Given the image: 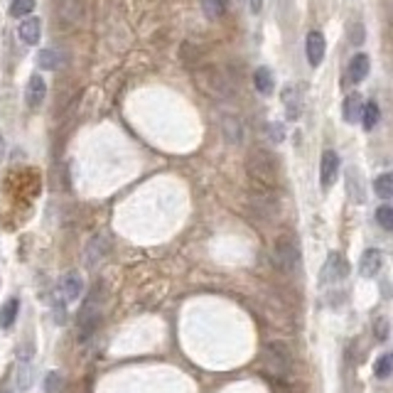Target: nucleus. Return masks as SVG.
<instances>
[{
    "label": "nucleus",
    "instance_id": "obj_1",
    "mask_svg": "<svg viewBox=\"0 0 393 393\" xmlns=\"http://www.w3.org/2000/svg\"><path fill=\"white\" fill-rule=\"evenodd\" d=\"M246 172L256 192H273L278 187V163L263 147H253L246 155Z\"/></svg>",
    "mask_w": 393,
    "mask_h": 393
},
{
    "label": "nucleus",
    "instance_id": "obj_2",
    "mask_svg": "<svg viewBox=\"0 0 393 393\" xmlns=\"http://www.w3.org/2000/svg\"><path fill=\"white\" fill-rule=\"evenodd\" d=\"M101 305H104V285H96L94 295L84 302V307L79 310L77 317V332H79V342H88L96 335V329L101 324Z\"/></svg>",
    "mask_w": 393,
    "mask_h": 393
},
{
    "label": "nucleus",
    "instance_id": "obj_3",
    "mask_svg": "<svg viewBox=\"0 0 393 393\" xmlns=\"http://www.w3.org/2000/svg\"><path fill=\"white\" fill-rule=\"evenodd\" d=\"M273 261H276L278 270L288 273V276L298 270L300 248H298V241H295L290 234H283L276 239V243H273Z\"/></svg>",
    "mask_w": 393,
    "mask_h": 393
},
{
    "label": "nucleus",
    "instance_id": "obj_4",
    "mask_svg": "<svg viewBox=\"0 0 393 393\" xmlns=\"http://www.w3.org/2000/svg\"><path fill=\"white\" fill-rule=\"evenodd\" d=\"M346 273H349V263L344 261V256H342V253H329L322 265V273H320V285H322V288L337 285V283L344 281Z\"/></svg>",
    "mask_w": 393,
    "mask_h": 393
},
{
    "label": "nucleus",
    "instance_id": "obj_5",
    "mask_svg": "<svg viewBox=\"0 0 393 393\" xmlns=\"http://www.w3.org/2000/svg\"><path fill=\"white\" fill-rule=\"evenodd\" d=\"M57 18L64 29L77 27L84 18V3L82 0H57Z\"/></svg>",
    "mask_w": 393,
    "mask_h": 393
},
{
    "label": "nucleus",
    "instance_id": "obj_6",
    "mask_svg": "<svg viewBox=\"0 0 393 393\" xmlns=\"http://www.w3.org/2000/svg\"><path fill=\"white\" fill-rule=\"evenodd\" d=\"M337 175H340V155L335 150H324L322 163H320V184H322V189L332 187Z\"/></svg>",
    "mask_w": 393,
    "mask_h": 393
},
{
    "label": "nucleus",
    "instance_id": "obj_7",
    "mask_svg": "<svg viewBox=\"0 0 393 393\" xmlns=\"http://www.w3.org/2000/svg\"><path fill=\"white\" fill-rule=\"evenodd\" d=\"M324 52H327V42H324V35L320 29H312L305 40V54L310 67H320L324 59Z\"/></svg>",
    "mask_w": 393,
    "mask_h": 393
},
{
    "label": "nucleus",
    "instance_id": "obj_8",
    "mask_svg": "<svg viewBox=\"0 0 393 393\" xmlns=\"http://www.w3.org/2000/svg\"><path fill=\"white\" fill-rule=\"evenodd\" d=\"M59 295L64 298V302H77L84 293V281L79 273H67L62 281H59Z\"/></svg>",
    "mask_w": 393,
    "mask_h": 393
},
{
    "label": "nucleus",
    "instance_id": "obj_9",
    "mask_svg": "<svg viewBox=\"0 0 393 393\" xmlns=\"http://www.w3.org/2000/svg\"><path fill=\"white\" fill-rule=\"evenodd\" d=\"M106 253H108V241L104 236H94V239L86 243V253H84V261H86L88 268H96L101 261L106 259Z\"/></svg>",
    "mask_w": 393,
    "mask_h": 393
},
{
    "label": "nucleus",
    "instance_id": "obj_10",
    "mask_svg": "<svg viewBox=\"0 0 393 393\" xmlns=\"http://www.w3.org/2000/svg\"><path fill=\"white\" fill-rule=\"evenodd\" d=\"M45 96H47V84L40 74H32L27 82V91H25V101H27L29 108H37V106H42Z\"/></svg>",
    "mask_w": 393,
    "mask_h": 393
},
{
    "label": "nucleus",
    "instance_id": "obj_11",
    "mask_svg": "<svg viewBox=\"0 0 393 393\" xmlns=\"http://www.w3.org/2000/svg\"><path fill=\"white\" fill-rule=\"evenodd\" d=\"M381 265H383L381 251H379V248H369V251H364L361 261H359V273L364 278H374V276H379Z\"/></svg>",
    "mask_w": 393,
    "mask_h": 393
},
{
    "label": "nucleus",
    "instance_id": "obj_12",
    "mask_svg": "<svg viewBox=\"0 0 393 393\" xmlns=\"http://www.w3.org/2000/svg\"><path fill=\"white\" fill-rule=\"evenodd\" d=\"M268 357L273 359V364H276V369L281 371H290V366H293V357H290V349L285 344H281V342H270L268 346Z\"/></svg>",
    "mask_w": 393,
    "mask_h": 393
},
{
    "label": "nucleus",
    "instance_id": "obj_13",
    "mask_svg": "<svg viewBox=\"0 0 393 393\" xmlns=\"http://www.w3.org/2000/svg\"><path fill=\"white\" fill-rule=\"evenodd\" d=\"M342 116H344L346 123H357L359 118H361V111H364V101H361V96L354 91V94H349L344 99V106H342Z\"/></svg>",
    "mask_w": 393,
    "mask_h": 393
},
{
    "label": "nucleus",
    "instance_id": "obj_14",
    "mask_svg": "<svg viewBox=\"0 0 393 393\" xmlns=\"http://www.w3.org/2000/svg\"><path fill=\"white\" fill-rule=\"evenodd\" d=\"M18 35H20V40H23L25 45H37V42H40V37H42L40 18H27V20H25V23L20 25Z\"/></svg>",
    "mask_w": 393,
    "mask_h": 393
},
{
    "label": "nucleus",
    "instance_id": "obj_15",
    "mask_svg": "<svg viewBox=\"0 0 393 393\" xmlns=\"http://www.w3.org/2000/svg\"><path fill=\"white\" fill-rule=\"evenodd\" d=\"M369 57L366 54H354L352 62H349V82L352 84H359V82H364L366 74H369Z\"/></svg>",
    "mask_w": 393,
    "mask_h": 393
},
{
    "label": "nucleus",
    "instance_id": "obj_16",
    "mask_svg": "<svg viewBox=\"0 0 393 393\" xmlns=\"http://www.w3.org/2000/svg\"><path fill=\"white\" fill-rule=\"evenodd\" d=\"M15 381H18V391H27L32 386V364L27 354H20L18 366H15Z\"/></svg>",
    "mask_w": 393,
    "mask_h": 393
},
{
    "label": "nucleus",
    "instance_id": "obj_17",
    "mask_svg": "<svg viewBox=\"0 0 393 393\" xmlns=\"http://www.w3.org/2000/svg\"><path fill=\"white\" fill-rule=\"evenodd\" d=\"M283 104H285V108H288V118H290V121L300 118V111H302V101H300L298 88L285 86V91H283Z\"/></svg>",
    "mask_w": 393,
    "mask_h": 393
},
{
    "label": "nucleus",
    "instance_id": "obj_18",
    "mask_svg": "<svg viewBox=\"0 0 393 393\" xmlns=\"http://www.w3.org/2000/svg\"><path fill=\"white\" fill-rule=\"evenodd\" d=\"M18 310H20V300L10 298L5 305L0 307V329H10L18 320Z\"/></svg>",
    "mask_w": 393,
    "mask_h": 393
},
{
    "label": "nucleus",
    "instance_id": "obj_19",
    "mask_svg": "<svg viewBox=\"0 0 393 393\" xmlns=\"http://www.w3.org/2000/svg\"><path fill=\"white\" fill-rule=\"evenodd\" d=\"M253 84H256V91H261L263 96H268L273 91L276 82H273V74H270L268 67H259V69L253 71Z\"/></svg>",
    "mask_w": 393,
    "mask_h": 393
},
{
    "label": "nucleus",
    "instance_id": "obj_20",
    "mask_svg": "<svg viewBox=\"0 0 393 393\" xmlns=\"http://www.w3.org/2000/svg\"><path fill=\"white\" fill-rule=\"evenodd\" d=\"M222 128H224V135H226V141L231 143V145H239L241 138H243V130H241V121L234 116H226L222 121Z\"/></svg>",
    "mask_w": 393,
    "mask_h": 393
},
{
    "label": "nucleus",
    "instance_id": "obj_21",
    "mask_svg": "<svg viewBox=\"0 0 393 393\" xmlns=\"http://www.w3.org/2000/svg\"><path fill=\"white\" fill-rule=\"evenodd\" d=\"M374 192L383 200H393V172H383V175L376 177Z\"/></svg>",
    "mask_w": 393,
    "mask_h": 393
},
{
    "label": "nucleus",
    "instance_id": "obj_22",
    "mask_svg": "<svg viewBox=\"0 0 393 393\" xmlns=\"http://www.w3.org/2000/svg\"><path fill=\"white\" fill-rule=\"evenodd\" d=\"M200 3H202L204 15L211 20L224 18V12H226V0H200Z\"/></svg>",
    "mask_w": 393,
    "mask_h": 393
},
{
    "label": "nucleus",
    "instance_id": "obj_23",
    "mask_svg": "<svg viewBox=\"0 0 393 393\" xmlns=\"http://www.w3.org/2000/svg\"><path fill=\"white\" fill-rule=\"evenodd\" d=\"M379 104L376 101H366L364 104V111H361V121H364V128L366 130H374V126L379 123Z\"/></svg>",
    "mask_w": 393,
    "mask_h": 393
},
{
    "label": "nucleus",
    "instance_id": "obj_24",
    "mask_svg": "<svg viewBox=\"0 0 393 393\" xmlns=\"http://www.w3.org/2000/svg\"><path fill=\"white\" fill-rule=\"evenodd\" d=\"M35 0H10V15L12 18H25L35 10Z\"/></svg>",
    "mask_w": 393,
    "mask_h": 393
},
{
    "label": "nucleus",
    "instance_id": "obj_25",
    "mask_svg": "<svg viewBox=\"0 0 393 393\" xmlns=\"http://www.w3.org/2000/svg\"><path fill=\"white\" fill-rule=\"evenodd\" d=\"M374 374L379 379H386L388 374H393V354H383L374 361Z\"/></svg>",
    "mask_w": 393,
    "mask_h": 393
},
{
    "label": "nucleus",
    "instance_id": "obj_26",
    "mask_svg": "<svg viewBox=\"0 0 393 393\" xmlns=\"http://www.w3.org/2000/svg\"><path fill=\"white\" fill-rule=\"evenodd\" d=\"M376 222L381 224V229L393 231V206L391 204H383L376 209Z\"/></svg>",
    "mask_w": 393,
    "mask_h": 393
},
{
    "label": "nucleus",
    "instance_id": "obj_27",
    "mask_svg": "<svg viewBox=\"0 0 393 393\" xmlns=\"http://www.w3.org/2000/svg\"><path fill=\"white\" fill-rule=\"evenodd\" d=\"M40 67H45V69H57L59 52H54V49H45V52H40Z\"/></svg>",
    "mask_w": 393,
    "mask_h": 393
},
{
    "label": "nucleus",
    "instance_id": "obj_28",
    "mask_svg": "<svg viewBox=\"0 0 393 393\" xmlns=\"http://www.w3.org/2000/svg\"><path fill=\"white\" fill-rule=\"evenodd\" d=\"M59 388H62V374H59V371L47 374V379H45V391H47V393H59Z\"/></svg>",
    "mask_w": 393,
    "mask_h": 393
},
{
    "label": "nucleus",
    "instance_id": "obj_29",
    "mask_svg": "<svg viewBox=\"0 0 393 393\" xmlns=\"http://www.w3.org/2000/svg\"><path fill=\"white\" fill-rule=\"evenodd\" d=\"M374 335H376V340H379V342L386 340V337H388V324H386V320H376Z\"/></svg>",
    "mask_w": 393,
    "mask_h": 393
},
{
    "label": "nucleus",
    "instance_id": "obj_30",
    "mask_svg": "<svg viewBox=\"0 0 393 393\" xmlns=\"http://www.w3.org/2000/svg\"><path fill=\"white\" fill-rule=\"evenodd\" d=\"M270 138H273V141H283V126L278 123L270 126Z\"/></svg>",
    "mask_w": 393,
    "mask_h": 393
},
{
    "label": "nucleus",
    "instance_id": "obj_31",
    "mask_svg": "<svg viewBox=\"0 0 393 393\" xmlns=\"http://www.w3.org/2000/svg\"><path fill=\"white\" fill-rule=\"evenodd\" d=\"M251 8H253V12H259L261 10V0H251Z\"/></svg>",
    "mask_w": 393,
    "mask_h": 393
}]
</instances>
